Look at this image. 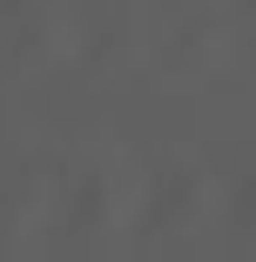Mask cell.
Wrapping results in <instances>:
<instances>
[]
</instances>
